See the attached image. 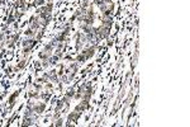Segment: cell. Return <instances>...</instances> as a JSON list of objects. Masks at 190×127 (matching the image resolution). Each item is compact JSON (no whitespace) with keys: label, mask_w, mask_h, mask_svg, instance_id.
Returning a JSON list of instances; mask_svg holds the SVG:
<instances>
[{"label":"cell","mask_w":190,"mask_h":127,"mask_svg":"<svg viewBox=\"0 0 190 127\" xmlns=\"http://www.w3.org/2000/svg\"><path fill=\"white\" fill-rule=\"evenodd\" d=\"M43 111H44V104H37L34 107V112H37V113H41Z\"/></svg>","instance_id":"6da1fadb"},{"label":"cell","mask_w":190,"mask_h":127,"mask_svg":"<svg viewBox=\"0 0 190 127\" xmlns=\"http://www.w3.org/2000/svg\"><path fill=\"white\" fill-rule=\"evenodd\" d=\"M86 107H87V102H84L82 104L77 106V108H76V111H77V112H79V111H84L85 108H86Z\"/></svg>","instance_id":"7a4b0ae2"}]
</instances>
